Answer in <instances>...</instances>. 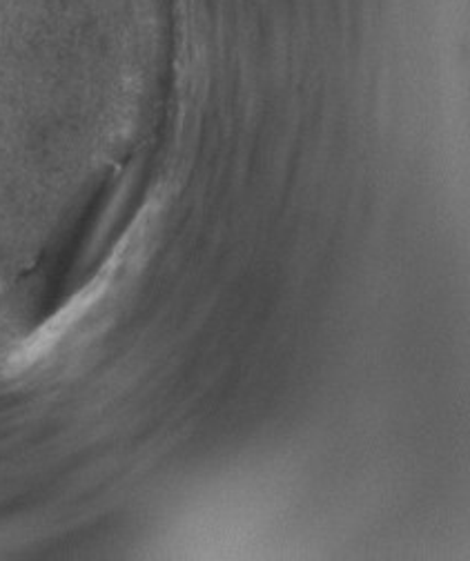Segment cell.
Segmentation results:
<instances>
[{"mask_svg": "<svg viewBox=\"0 0 470 561\" xmlns=\"http://www.w3.org/2000/svg\"><path fill=\"white\" fill-rule=\"evenodd\" d=\"M101 295V286H92V290H85L81 293L70 306H67L65 310H60L47 325H43L21 350L14 355L12 364L16 368H25L30 364H34L36 359H41V355H45L47 350L67 332L70 330V325L81 319L88 308L92 306V301Z\"/></svg>", "mask_w": 470, "mask_h": 561, "instance_id": "obj_1", "label": "cell"}]
</instances>
